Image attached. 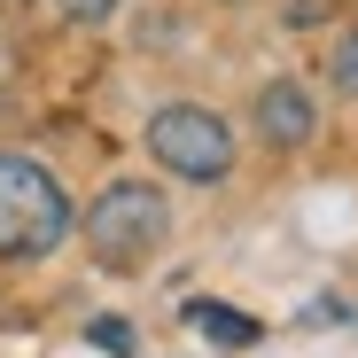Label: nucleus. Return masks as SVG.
Wrapping results in <instances>:
<instances>
[{
    "label": "nucleus",
    "mask_w": 358,
    "mask_h": 358,
    "mask_svg": "<svg viewBox=\"0 0 358 358\" xmlns=\"http://www.w3.org/2000/svg\"><path fill=\"white\" fill-rule=\"evenodd\" d=\"M164 242H171V203L148 187V179H117V187L94 195V210H86V250H94L101 273H148Z\"/></svg>",
    "instance_id": "nucleus-1"
},
{
    "label": "nucleus",
    "mask_w": 358,
    "mask_h": 358,
    "mask_svg": "<svg viewBox=\"0 0 358 358\" xmlns=\"http://www.w3.org/2000/svg\"><path fill=\"white\" fill-rule=\"evenodd\" d=\"M71 226H78V210L63 195V179L31 156L0 148V257H47L71 242Z\"/></svg>",
    "instance_id": "nucleus-2"
},
{
    "label": "nucleus",
    "mask_w": 358,
    "mask_h": 358,
    "mask_svg": "<svg viewBox=\"0 0 358 358\" xmlns=\"http://www.w3.org/2000/svg\"><path fill=\"white\" fill-rule=\"evenodd\" d=\"M148 156L171 171V179H195V187H218L234 171V133L226 117L203 109V101H164L148 117Z\"/></svg>",
    "instance_id": "nucleus-3"
},
{
    "label": "nucleus",
    "mask_w": 358,
    "mask_h": 358,
    "mask_svg": "<svg viewBox=\"0 0 358 358\" xmlns=\"http://www.w3.org/2000/svg\"><path fill=\"white\" fill-rule=\"evenodd\" d=\"M250 117H257V141L265 148H312V133H320V109H312V94L296 78H273Z\"/></svg>",
    "instance_id": "nucleus-4"
},
{
    "label": "nucleus",
    "mask_w": 358,
    "mask_h": 358,
    "mask_svg": "<svg viewBox=\"0 0 358 358\" xmlns=\"http://www.w3.org/2000/svg\"><path fill=\"white\" fill-rule=\"evenodd\" d=\"M187 320H195L203 335H218V343H257V327H250V320H234L226 304H187Z\"/></svg>",
    "instance_id": "nucleus-5"
},
{
    "label": "nucleus",
    "mask_w": 358,
    "mask_h": 358,
    "mask_svg": "<svg viewBox=\"0 0 358 358\" xmlns=\"http://www.w3.org/2000/svg\"><path fill=\"white\" fill-rule=\"evenodd\" d=\"M327 86H335L343 101H358V31L335 39V55H327Z\"/></svg>",
    "instance_id": "nucleus-6"
},
{
    "label": "nucleus",
    "mask_w": 358,
    "mask_h": 358,
    "mask_svg": "<svg viewBox=\"0 0 358 358\" xmlns=\"http://www.w3.org/2000/svg\"><path fill=\"white\" fill-rule=\"evenodd\" d=\"M94 343H101V350H133V327H117V320H101V327H94Z\"/></svg>",
    "instance_id": "nucleus-7"
},
{
    "label": "nucleus",
    "mask_w": 358,
    "mask_h": 358,
    "mask_svg": "<svg viewBox=\"0 0 358 358\" xmlns=\"http://www.w3.org/2000/svg\"><path fill=\"white\" fill-rule=\"evenodd\" d=\"M71 16H109V0H71Z\"/></svg>",
    "instance_id": "nucleus-8"
}]
</instances>
